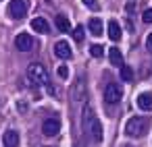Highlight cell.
I'll use <instances>...</instances> for the list:
<instances>
[{
  "mask_svg": "<svg viewBox=\"0 0 152 147\" xmlns=\"http://www.w3.org/2000/svg\"><path fill=\"white\" fill-rule=\"evenodd\" d=\"M19 110L23 112V110H27V104H23V102H19Z\"/></svg>",
  "mask_w": 152,
  "mask_h": 147,
  "instance_id": "obj_24",
  "label": "cell"
},
{
  "mask_svg": "<svg viewBox=\"0 0 152 147\" xmlns=\"http://www.w3.org/2000/svg\"><path fill=\"white\" fill-rule=\"evenodd\" d=\"M81 122H83V130L88 135H92L96 141H102V126H100V122H98V118H96V114H94V110H92L90 104L83 106V118H81Z\"/></svg>",
  "mask_w": 152,
  "mask_h": 147,
  "instance_id": "obj_1",
  "label": "cell"
},
{
  "mask_svg": "<svg viewBox=\"0 0 152 147\" xmlns=\"http://www.w3.org/2000/svg\"><path fill=\"white\" fill-rule=\"evenodd\" d=\"M31 29H34L36 33H48V31H50L48 21H46L44 17H36V19L31 21Z\"/></svg>",
  "mask_w": 152,
  "mask_h": 147,
  "instance_id": "obj_11",
  "label": "cell"
},
{
  "mask_svg": "<svg viewBox=\"0 0 152 147\" xmlns=\"http://www.w3.org/2000/svg\"><path fill=\"white\" fill-rule=\"evenodd\" d=\"M15 46H17V50H21V52H29V50L34 48V37H31L29 33H19V35L15 37Z\"/></svg>",
  "mask_w": 152,
  "mask_h": 147,
  "instance_id": "obj_7",
  "label": "cell"
},
{
  "mask_svg": "<svg viewBox=\"0 0 152 147\" xmlns=\"http://www.w3.org/2000/svg\"><path fill=\"white\" fill-rule=\"evenodd\" d=\"M2 143H4L7 147H17V145H19V133H17V130H7V133L2 135Z\"/></svg>",
  "mask_w": 152,
  "mask_h": 147,
  "instance_id": "obj_12",
  "label": "cell"
},
{
  "mask_svg": "<svg viewBox=\"0 0 152 147\" xmlns=\"http://www.w3.org/2000/svg\"><path fill=\"white\" fill-rule=\"evenodd\" d=\"M9 13H11L13 19H21V17H25V13H27V2H25V0H11Z\"/></svg>",
  "mask_w": 152,
  "mask_h": 147,
  "instance_id": "obj_6",
  "label": "cell"
},
{
  "mask_svg": "<svg viewBox=\"0 0 152 147\" xmlns=\"http://www.w3.org/2000/svg\"><path fill=\"white\" fill-rule=\"evenodd\" d=\"M108 37L113 42H119L121 40V27H119L117 21H108Z\"/></svg>",
  "mask_w": 152,
  "mask_h": 147,
  "instance_id": "obj_15",
  "label": "cell"
},
{
  "mask_svg": "<svg viewBox=\"0 0 152 147\" xmlns=\"http://www.w3.org/2000/svg\"><path fill=\"white\" fill-rule=\"evenodd\" d=\"M90 54H92V56H94V58H100V56H102V54H104V48H102V46H100V44H94V46H92V48H90Z\"/></svg>",
  "mask_w": 152,
  "mask_h": 147,
  "instance_id": "obj_18",
  "label": "cell"
},
{
  "mask_svg": "<svg viewBox=\"0 0 152 147\" xmlns=\"http://www.w3.org/2000/svg\"><path fill=\"white\" fill-rule=\"evenodd\" d=\"M142 19H144V23H152V9H148V11H144V15H142Z\"/></svg>",
  "mask_w": 152,
  "mask_h": 147,
  "instance_id": "obj_22",
  "label": "cell"
},
{
  "mask_svg": "<svg viewBox=\"0 0 152 147\" xmlns=\"http://www.w3.org/2000/svg\"><path fill=\"white\" fill-rule=\"evenodd\" d=\"M58 128H61V120H58L56 116H48V118L42 122V133H44L46 137L58 135Z\"/></svg>",
  "mask_w": 152,
  "mask_h": 147,
  "instance_id": "obj_5",
  "label": "cell"
},
{
  "mask_svg": "<svg viewBox=\"0 0 152 147\" xmlns=\"http://www.w3.org/2000/svg\"><path fill=\"white\" fill-rule=\"evenodd\" d=\"M108 60L113 66H121L123 64V54L119 48H108Z\"/></svg>",
  "mask_w": 152,
  "mask_h": 147,
  "instance_id": "obj_13",
  "label": "cell"
},
{
  "mask_svg": "<svg viewBox=\"0 0 152 147\" xmlns=\"http://www.w3.org/2000/svg\"><path fill=\"white\" fill-rule=\"evenodd\" d=\"M144 128H146V120L142 116H131L127 120V124H125V135L135 139V137H140L144 133Z\"/></svg>",
  "mask_w": 152,
  "mask_h": 147,
  "instance_id": "obj_3",
  "label": "cell"
},
{
  "mask_svg": "<svg viewBox=\"0 0 152 147\" xmlns=\"http://www.w3.org/2000/svg\"><path fill=\"white\" fill-rule=\"evenodd\" d=\"M137 108H140L142 112H150V110H152V93H150V91L137 95Z\"/></svg>",
  "mask_w": 152,
  "mask_h": 147,
  "instance_id": "obj_10",
  "label": "cell"
},
{
  "mask_svg": "<svg viewBox=\"0 0 152 147\" xmlns=\"http://www.w3.org/2000/svg\"><path fill=\"white\" fill-rule=\"evenodd\" d=\"M56 27H58L61 33H69V31H71V23H69V19H67L65 15H58V17H56Z\"/></svg>",
  "mask_w": 152,
  "mask_h": 147,
  "instance_id": "obj_16",
  "label": "cell"
},
{
  "mask_svg": "<svg viewBox=\"0 0 152 147\" xmlns=\"http://www.w3.org/2000/svg\"><path fill=\"white\" fill-rule=\"evenodd\" d=\"M56 73H58V77H61V79H67V77H69V71H67V66H63V64L56 68Z\"/></svg>",
  "mask_w": 152,
  "mask_h": 147,
  "instance_id": "obj_21",
  "label": "cell"
},
{
  "mask_svg": "<svg viewBox=\"0 0 152 147\" xmlns=\"http://www.w3.org/2000/svg\"><path fill=\"white\" fill-rule=\"evenodd\" d=\"M146 48L152 52V33H150V35H148V40H146Z\"/></svg>",
  "mask_w": 152,
  "mask_h": 147,
  "instance_id": "obj_23",
  "label": "cell"
},
{
  "mask_svg": "<svg viewBox=\"0 0 152 147\" xmlns=\"http://www.w3.org/2000/svg\"><path fill=\"white\" fill-rule=\"evenodd\" d=\"M27 77L36 83V85H50V79H48V71L44 64L40 62H31L27 66Z\"/></svg>",
  "mask_w": 152,
  "mask_h": 147,
  "instance_id": "obj_2",
  "label": "cell"
},
{
  "mask_svg": "<svg viewBox=\"0 0 152 147\" xmlns=\"http://www.w3.org/2000/svg\"><path fill=\"white\" fill-rule=\"evenodd\" d=\"M71 35L75 37V42H81V40H83V27H81V25H77V27L73 29V33H71Z\"/></svg>",
  "mask_w": 152,
  "mask_h": 147,
  "instance_id": "obj_19",
  "label": "cell"
},
{
  "mask_svg": "<svg viewBox=\"0 0 152 147\" xmlns=\"http://www.w3.org/2000/svg\"><path fill=\"white\" fill-rule=\"evenodd\" d=\"M83 4H86L88 9H92V11H98V9H100L98 0H83Z\"/></svg>",
  "mask_w": 152,
  "mask_h": 147,
  "instance_id": "obj_20",
  "label": "cell"
},
{
  "mask_svg": "<svg viewBox=\"0 0 152 147\" xmlns=\"http://www.w3.org/2000/svg\"><path fill=\"white\" fill-rule=\"evenodd\" d=\"M71 99H73V102H83V99H86V81H83V77H79L77 83L73 85V89H71Z\"/></svg>",
  "mask_w": 152,
  "mask_h": 147,
  "instance_id": "obj_9",
  "label": "cell"
},
{
  "mask_svg": "<svg viewBox=\"0 0 152 147\" xmlns=\"http://www.w3.org/2000/svg\"><path fill=\"white\" fill-rule=\"evenodd\" d=\"M88 29H90V33L92 35H96V37H100L102 35V21L100 19H90V23H88Z\"/></svg>",
  "mask_w": 152,
  "mask_h": 147,
  "instance_id": "obj_14",
  "label": "cell"
},
{
  "mask_svg": "<svg viewBox=\"0 0 152 147\" xmlns=\"http://www.w3.org/2000/svg\"><path fill=\"white\" fill-rule=\"evenodd\" d=\"M54 54H56V58L69 60V58L73 56V52H71V46H69V42H65V40L56 42V44H54Z\"/></svg>",
  "mask_w": 152,
  "mask_h": 147,
  "instance_id": "obj_8",
  "label": "cell"
},
{
  "mask_svg": "<svg viewBox=\"0 0 152 147\" xmlns=\"http://www.w3.org/2000/svg\"><path fill=\"white\" fill-rule=\"evenodd\" d=\"M121 97H123V89H121V85H117V83H108V87L104 89V99H106L108 104H117V102H121Z\"/></svg>",
  "mask_w": 152,
  "mask_h": 147,
  "instance_id": "obj_4",
  "label": "cell"
},
{
  "mask_svg": "<svg viewBox=\"0 0 152 147\" xmlns=\"http://www.w3.org/2000/svg\"><path fill=\"white\" fill-rule=\"evenodd\" d=\"M119 75H121V79L127 81V83L133 81V71H131V66H127V64H125V66L121 64V73H119Z\"/></svg>",
  "mask_w": 152,
  "mask_h": 147,
  "instance_id": "obj_17",
  "label": "cell"
}]
</instances>
